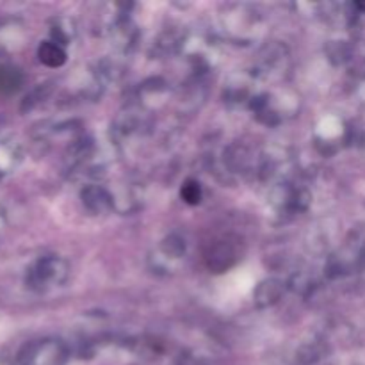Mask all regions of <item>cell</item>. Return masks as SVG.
Segmentation results:
<instances>
[{
	"instance_id": "3957f363",
	"label": "cell",
	"mask_w": 365,
	"mask_h": 365,
	"mask_svg": "<svg viewBox=\"0 0 365 365\" xmlns=\"http://www.w3.org/2000/svg\"><path fill=\"white\" fill-rule=\"evenodd\" d=\"M182 198L189 203V205H196L202 200V189H200V184L195 180H187L182 187Z\"/></svg>"
},
{
	"instance_id": "7a4b0ae2",
	"label": "cell",
	"mask_w": 365,
	"mask_h": 365,
	"mask_svg": "<svg viewBox=\"0 0 365 365\" xmlns=\"http://www.w3.org/2000/svg\"><path fill=\"white\" fill-rule=\"evenodd\" d=\"M21 84V73L11 66H0V91H16Z\"/></svg>"
},
{
	"instance_id": "6da1fadb",
	"label": "cell",
	"mask_w": 365,
	"mask_h": 365,
	"mask_svg": "<svg viewBox=\"0 0 365 365\" xmlns=\"http://www.w3.org/2000/svg\"><path fill=\"white\" fill-rule=\"evenodd\" d=\"M38 57L45 66H50V68L63 66L64 61H66V53H64V50L52 41H45L39 45Z\"/></svg>"
}]
</instances>
